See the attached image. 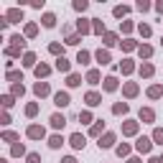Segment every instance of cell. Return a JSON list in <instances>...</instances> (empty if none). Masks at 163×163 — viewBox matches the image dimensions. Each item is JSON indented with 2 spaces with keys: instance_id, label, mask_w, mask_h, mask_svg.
I'll use <instances>...</instances> for the list:
<instances>
[{
  "instance_id": "cell-18",
  "label": "cell",
  "mask_w": 163,
  "mask_h": 163,
  "mask_svg": "<svg viewBox=\"0 0 163 163\" xmlns=\"http://www.w3.org/2000/svg\"><path fill=\"white\" fill-rule=\"evenodd\" d=\"M140 117H145V120H153V112H150V110H143V112H140Z\"/></svg>"
},
{
  "instance_id": "cell-10",
  "label": "cell",
  "mask_w": 163,
  "mask_h": 163,
  "mask_svg": "<svg viewBox=\"0 0 163 163\" xmlns=\"http://www.w3.org/2000/svg\"><path fill=\"white\" fill-rule=\"evenodd\" d=\"M87 102H89V105H99V94L89 92V94H87Z\"/></svg>"
},
{
  "instance_id": "cell-6",
  "label": "cell",
  "mask_w": 163,
  "mask_h": 163,
  "mask_svg": "<svg viewBox=\"0 0 163 163\" xmlns=\"http://www.w3.org/2000/svg\"><path fill=\"white\" fill-rule=\"evenodd\" d=\"M56 69H59V71H69V61H66V59H59V61H56Z\"/></svg>"
},
{
  "instance_id": "cell-19",
  "label": "cell",
  "mask_w": 163,
  "mask_h": 163,
  "mask_svg": "<svg viewBox=\"0 0 163 163\" xmlns=\"http://www.w3.org/2000/svg\"><path fill=\"white\" fill-rule=\"evenodd\" d=\"M97 79H99V74L97 71H89V82H92V84H97Z\"/></svg>"
},
{
  "instance_id": "cell-24",
  "label": "cell",
  "mask_w": 163,
  "mask_h": 163,
  "mask_svg": "<svg viewBox=\"0 0 163 163\" xmlns=\"http://www.w3.org/2000/svg\"><path fill=\"white\" fill-rule=\"evenodd\" d=\"M155 140H160V143H163V130H155Z\"/></svg>"
},
{
  "instance_id": "cell-1",
  "label": "cell",
  "mask_w": 163,
  "mask_h": 163,
  "mask_svg": "<svg viewBox=\"0 0 163 163\" xmlns=\"http://www.w3.org/2000/svg\"><path fill=\"white\" fill-rule=\"evenodd\" d=\"M54 102H56L59 107H66V105H69V94H66V92H59V94L54 97Z\"/></svg>"
},
{
  "instance_id": "cell-20",
  "label": "cell",
  "mask_w": 163,
  "mask_h": 163,
  "mask_svg": "<svg viewBox=\"0 0 163 163\" xmlns=\"http://www.w3.org/2000/svg\"><path fill=\"white\" fill-rule=\"evenodd\" d=\"M125 92H128V94H135V92H138V87H135V84H128V87H125Z\"/></svg>"
},
{
  "instance_id": "cell-11",
  "label": "cell",
  "mask_w": 163,
  "mask_h": 163,
  "mask_svg": "<svg viewBox=\"0 0 163 163\" xmlns=\"http://www.w3.org/2000/svg\"><path fill=\"white\" fill-rule=\"evenodd\" d=\"M18 18H20V10H10V13H8V23H15Z\"/></svg>"
},
{
  "instance_id": "cell-5",
  "label": "cell",
  "mask_w": 163,
  "mask_h": 163,
  "mask_svg": "<svg viewBox=\"0 0 163 163\" xmlns=\"http://www.w3.org/2000/svg\"><path fill=\"white\" fill-rule=\"evenodd\" d=\"M28 135L31 138H44V128H36L33 125V128H28Z\"/></svg>"
},
{
  "instance_id": "cell-7",
  "label": "cell",
  "mask_w": 163,
  "mask_h": 163,
  "mask_svg": "<svg viewBox=\"0 0 163 163\" xmlns=\"http://www.w3.org/2000/svg\"><path fill=\"white\" fill-rule=\"evenodd\" d=\"M97 61H99V64H107V61H110L107 51H97Z\"/></svg>"
},
{
  "instance_id": "cell-9",
  "label": "cell",
  "mask_w": 163,
  "mask_h": 163,
  "mask_svg": "<svg viewBox=\"0 0 163 163\" xmlns=\"http://www.w3.org/2000/svg\"><path fill=\"white\" fill-rule=\"evenodd\" d=\"M54 23H56V18H54L51 13H46V15H44V26H49V28H51Z\"/></svg>"
},
{
  "instance_id": "cell-16",
  "label": "cell",
  "mask_w": 163,
  "mask_h": 163,
  "mask_svg": "<svg viewBox=\"0 0 163 163\" xmlns=\"http://www.w3.org/2000/svg\"><path fill=\"white\" fill-rule=\"evenodd\" d=\"M87 59H89L87 51H79V61H82V64H87Z\"/></svg>"
},
{
  "instance_id": "cell-14",
  "label": "cell",
  "mask_w": 163,
  "mask_h": 163,
  "mask_svg": "<svg viewBox=\"0 0 163 163\" xmlns=\"http://www.w3.org/2000/svg\"><path fill=\"white\" fill-rule=\"evenodd\" d=\"M115 41H117V38H115V33H107V38H105V44H107V46H112Z\"/></svg>"
},
{
  "instance_id": "cell-17",
  "label": "cell",
  "mask_w": 163,
  "mask_h": 163,
  "mask_svg": "<svg viewBox=\"0 0 163 163\" xmlns=\"http://www.w3.org/2000/svg\"><path fill=\"white\" fill-rule=\"evenodd\" d=\"M36 74L41 76V74H49V66H36Z\"/></svg>"
},
{
  "instance_id": "cell-2",
  "label": "cell",
  "mask_w": 163,
  "mask_h": 163,
  "mask_svg": "<svg viewBox=\"0 0 163 163\" xmlns=\"http://www.w3.org/2000/svg\"><path fill=\"white\" fill-rule=\"evenodd\" d=\"M138 150L148 153V150H150V140H148V138H140V140H138Z\"/></svg>"
},
{
  "instance_id": "cell-12",
  "label": "cell",
  "mask_w": 163,
  "mask_h": 163,
  "mask_svg": "<svg viewBox=\"0 0 163 163\" xmlns=\"http://www.w3.org/2000/svg\"><path fill=\"white\" fill-rule=\"evenodd\" d=\"M115 87H117V79H115V76H110V79L105 82V89H115Z\"/></svg>"
},
{
  "instance_id": "cell-8",
  "label": "cell",
  "mask_w": 163,
  "mask_h": 163,
  "mask_svg": "<svg viewBox=\"0 0 163 163\" xmlns=\"http://www.w3.org/2000/svg\"><path fill=\"white\" fill-rule=\"evenodd\" d=\"M49 92V84H44V82H38L36 84V94H46Z\"/></svg>"
},
{
  "instance_id": "cell-21",
  "label": "cell",
  "mask_w": 163,
  "mask_h": 163,
  "mask_svg": "<svg viewBox=\"0 0 163 163\" xmlns=\"http://www.w3.org/2000/svg\"><path fill=\"white\" fill-rule=\"evenodd\" d=\"M61 145V138H51V148H59Z\"/></svg>"
},
{
  "instance_id": "cell-25",
  "label": "cell",
  "mask_w": 163,
  "mask_h": 163,
  "mask_svg": "<svg viewBox=\"0 0 163 163\" xmlns=\"http://www.w3.org/2000/svg\"><path fill=\"white\" fill-rule=\"evenodd\" d=\"M64 163H76V160L74 158H64Z\"/></svg>"
},
{
  "instance_id": "cell-15",
  "label": "cell",
  "mask_w": 163,
  "mask_h": 163,
  "mask_svg": "<svg viewBox=\"0 0 163 163\" xmlns=\"http://www.w3.org/2000/svg\"><path fill=\"white\" fill-rule=\"evenodd\" d=\"M76 84H79V76L71 74V76H69V87H76Z\"/></svg>"
},
{
  "instance_id": "cell-13",
  "label": "cell",
  "mask_w": 163,
  "mask_h": 163,
  "mask_svg": "<svg viewBox=\"0 0 163 163\" xmlns=\"http://www.w3.org/2000/svg\"><path fill=\"white\" fill-rule=\"evenodd\" d=\"M112 145V135H105V140H99V148H107Z\"/></svg>"
},
{
  "instance_id": "cell-27",
  "label": "cell",
  "mask_w": 163,
  "mask_h": 163,
  "mask_svg": "<svg viewBox=\"0 0 163 163\" xmlns=\"http://www.w3.org/2000/svg\"><path fill=\"white\" fill-rule=\"evenodd\" d=\"M128 163H138V160H135V158H133V160H128Z\"/></svg>"
},
{
  "instance_id": "cell-26",
  "label": "cell",
  "mask_w": 163,
  "mask_h": 163,
  "mask_svg": "<svg viewBox=\"0 0 163 163\" xmlns=\"http://www.w3.org/2000/svg\"><path fill=\"white\" fill-rule=\"evenodd\" d=\"M150 163H163V160H160V158H153V160H150Z\"/></svg>"
},
{
  "instance_id": "cell-4",
  "label": "cell",
  "mask_w": 163,
  "mask_h": 163,
  "mask_svg": "<svg viewBox=\"0 0 163 163\" xmlns=\"http://www.w3.org/2000/svg\"><path fill=\"white\" fill-rule=\"evenodd\" d=\"M71 145L74 148H84V135H71Z\"/></svg>"
},
{
  "instance_id": "cell-3",
  "label": "cell",
  "mask_w": 163,
  "mask_h": 163,
  "mask_svg": "<svg viewBox=\"0 0 163 163\" xmlns=\"http://www.w3.org/2000/svg\"><path fill=\"white\" fill-rule=\"evenodd\" d=\"M64 122H66L64 115H54V117H51V125H54V128H64Z\"/></svg>"
},
{
  "instance_id": "cell-23",
  "label": "cell",
  "mask_w": 163,
  "mask_h": 163,
  "mask_svg": "<svg viewBox=\"0 0 163 163\" xmlns=\"http://www.w3.org/2000/svg\"><path fill=\"white\" fill-rule=\"evenodd\" d=\"M28 163H38V155H36V153H31V155H28Z\"/></svg>"
},
{
  "instance_id": "cell-22",
  "label": "cell",
  "mask_w": 163,
  "mask_h": 163,
  "mask_svg": "<svg viewBox=\"0 0 163 163\" xmlns=\"http://www.w3.org/2000/svg\"><path fill=\"white\" fill-rule=\"evenodd\" d=\"M125 133H135V122H128V125H125Z\"/></svg>"
}]
</instances>
